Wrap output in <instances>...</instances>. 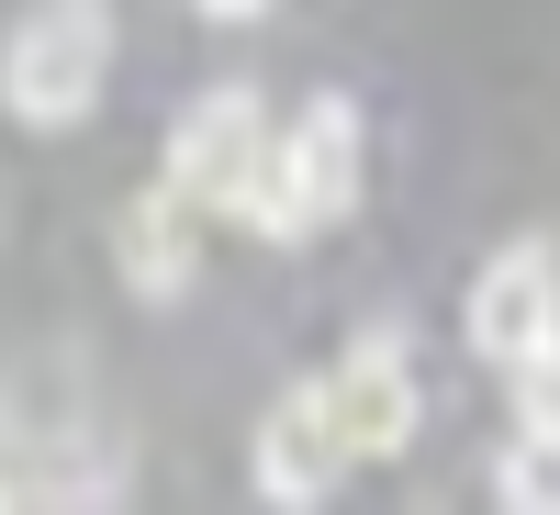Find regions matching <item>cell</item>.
<instances>
[{
	"instance_id": "1",
	"label": "cell",
	"mask_w": 560,
	"mask_h": 515,
	"mask_svg": "<svg viewBox=\"0 0 560 515\" xmlns=\"http://www.w3.org/2000/svg\"><path fill=\"white\" fill-rule=\"evenodd\" d=\"M102 68H113L102 0H45V12H23L12 45H0V113L12 124H79L102 102Z\"/></svg>"
},
{
	"instance_id": "2",
	"label": "cell",
	"mask_w": 560,
	"mask_h": 515,
	"mask_svg": "<svg viewBox=\"0 0 560 515\" xmlns=\"http://www.w3.org/2000/svg\"><path fill=\"white\" fill-rule=\"evenodd\" d=\"M269 134H280V124H269V102L224 79V90H202V102L168 124V179L213 213V202H236V191H247V168H258Z\"/></svg>"
},
{
	"instance_id": "3",
	"label": "cell",
	"mask_w": 560,
	"mask_h": 515,
	"mask_svg": "<svg viewBox=\"0 0 560 515\" xmlns=\"http://www.w3.org/2000/svg\"><path fill=\"white\" fill-rule=\"evenodd\" d=\"M325 403H337L348 459H393L415 437V414H427V393H415V348L404 337H359L337 370H325Z\"/></svg>"
},
{
	"instance_id": "4",
	"label": "cell",
	"mask_w": 560,
	"mask_h": 515,
	"mask_svg": "<svg viewBox=\"0 0 560 515\" xmlns=\"http://www.w3.org/2000/svg\"><path fill=\"white\" fill-rule=\"evenodd\" d=\"M560 337V258L549 247H504L482 280H471V359L516 370Z\"/></svg>"
},
{
	"instance_id": "5",
	"label": "cell",
	"mask_w": 560,
	"mask_h": 515,
	"mask_svg": "<svg viewBox=\"0 0 560 515\" xmlns=\"http://www.w3.org/2000/svg\"><path fill=\"white\" fill-rule=\"evenodd\" d=\"M337 471H348L337 403H325V382H292V393L258 414V493H269V504H325Z\"/></svg>"
},
{
	"instance_id": "6",
	"label": "cell",
	"mask_w": 560,
	"mask_h": 515,
	"mask_svg": "<svg viewBox=\"0 0 560 515\" xmlns=\"http://www.w3.org/2000/svg\"><path fill=\"white\" fill-rule=\"evenodd\" d=\"M113 269H124L147 303H179V292L202 280V202L179 191V179H158L147 202H124V213H113Z\"/></svg>"
},
{
	"instance_id": "7",
	"label": "cell",
	"mask_w": 560,
	"mask_h": 515,
	"mask_svg": "<svg viewBox=\"0 0 560 515\" xmlns=\"http://www.w3.org/2000/svg\"><path fill=\"white\" fill-rule=\"evenodd\" d=\"M292 168H303V224L325 236V224L359 202V102L348 90H314L292 113Z\"/></svg>"
},
{
	"instance_id": "8",
	"label": "cell",
	"mask_w": 560,
	"mask_h": 515,
	"mask_svg": "<svg viewBox=\"0 0 560 515\" xmlns=\"http://www.w3.org/2000/svg\"><path fill=\"white\" fill-rule=\"evenodd\" d=\"M493 493L527 504V515H560V426H516L493 459Z\"/></svg>"
},
{
	"instance_id": "9",
	"label": "cell",
	"mask_w": 560,
	"mask_h": 515,
	"mask_svg": "<svg viewBox=\"0 0 560 515\" xmlns=\"http://www.w3.org/2000/svg\"><path fill=\"white\" fill-rule=\"evenodd\" d=\"M516 426H560V337L538 359H516Z\"/></svg>"
},
{
	"instance_id": "10",
	"label": "cell",
	"mask_w": 560,
	"mask_h": 515,
	"mask_svg": "<svg viewBox=\"0 0 560 515\" xmlns=\"http://www.w3.org/2000/svg\"><path fill=\"white\" fill-rule=\"evenodd\" d=\"M202 12H213V23H247V12H269V0H202Z\"/></svg>"
}]
</instances>
